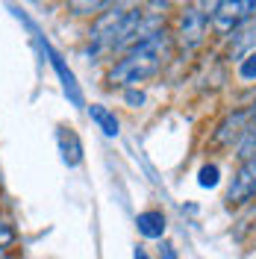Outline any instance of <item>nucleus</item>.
<instances>
[{"instance_id": "1", "label": "nucleus", "mask_w": 256, "mask_h": 259, "mask_svg": "<svg viewBox=\"0 0 256 259\" xmlns=\"http://www.w3.org/2000/svg\"><path fill=\"white\" fill-rule=\"evenodd\" d=\"M171 50H174V35H171V30L165 27V30L147 35L144 41L133 45V48L109 68L106 80L112 82V85H121V89L139 85L142 80L153 77L162 65H165V59L171 56Z\"/></svg>"}, {"instance_id": "2", "label": "nucleus", "mask_w": 256, "mask_h": 259, "mask_svg": "<svg viewBox=\"0 0 256 259\" xmlns=\"http://www.w3.org/2000/svg\"><path fill=\"white\" fill-rule=\"evenodd\" d=\"M171 35H174V48L180 53L197 50L209 35V6H200V3L183 6L180 15H177V24L171 30Z\"/></svg>"}, {"instance_id": "3", "label": "nucleus", "mask_w": 256, "mask_h": 259, "mask_svg": "<svg viewBox=\"0 0 256 259\" xmlns=\"http://www.w3.org/2000/svg\"><path fill=\"white\" fill-rule=\"evenodd\" d=\"M209 6V30L218 35H233L250 18H256V0H218Z\"/></svg>"}, {"instance_id": "4", "label": "nucleus", "mask_w": 256, "mask_h": 259, "mask_svg": "<svg viewBox=\"0 0 256 259\" xmlns=\"http://www.w3.org/2000/svg\"><path fill=\"white\" fill-rule=\"evenodd\" d=\"M124 15H127V6H109L103 15L95 18V24H92V32H89V48H86V53L92 56V59H97V56H103V53H112V38L115 32H118V27H121V21H124Z\"/></svg>"}, {"instance_id": "5", "label": "nucleus", "mask_w": 256, "mask_h": 259, "mask_svg": "<svg viewBox=\"0 0 256 259\" xmlns=\"http://www.w3.org/2000/svg\"><path fill=\"white\" fill-rule=\"evenodd\" d=\"M256 197V153H250L247 159H241L236 168V174L227 186V203L230 206H244Z\"/></svg>"}, {"instance_id": "6", "label": "nucleus", "mask_w": 256, "mask_h": 259, "mask_svg": "<svg viewBox=\"0 0 256 259\" xmlns=\"http://www.w3.org/2000/svg\"><path fill=\"white\" fill-rule=\"evenodd\" d=\"M253 124V118H250V112H247V106H241V109H236V112H230L218 124V130H215V136H212V145L215 147H236L241 142V136L247 133V127Z\"/></svg>"}, {"instance_id": "7", "label": "nucleus", "mask_w": 256, "mask_h": 259, "mask_svg": "<svg viewBox=\"0 0 256 259\" xmlns=\"http://www.w3.org/2000/svg\"><path fill=\"white\" fill-rule=\"evenodd\" d=\"M256 50V18H250L241 30H236L230 35V45H227V53H230V59H239V56H250Z\"/></svg>"}, {"instance_id": "8", "label": "nucleus", "mask_w": 256, "mask_h": 259, "mask_svg": "<svg viewBox=\"0 0 256 259\" xmlns=\"http://www.w3.org/2000/svg\"><path fill=\"white\" fill-rule=\"evenodd\" d=\"M109 6H112V3H103V0H92V3H89V0H82V3L74 0V3H68V9H71L74 15H103Z\"/></svg>"}, {"instance_id": "9", "label": "nucleus", "mask_w": 256, "mask_h": 259, "mask_svg": "<svg viewBox=\"0 0 256 259\" xmlns=\"http://www.w3.org/2000/svg\"><path fill=\"white\" fill-rule=\"evenodd\" d=\"M162 227H165V218H162L159 212H144V215H139V230H142L144 236H159Z\"/></svg>"}, {"instance_id": "10", "label": "nucleus", "mask_w": 256, "mask_h": 259, "mask_svg": "<svg viewBox=\"0 0 256 259\" xmlns=\"http://www.w3.org/2000/svg\"><path fill=\"white\" fill-rule=\"evenodd\" d=\"M92 118H95L97 124L103 127V133H109V136H115V133H118V121H115L112 115L106 112V109H100V106H92Z\"/></svg>"}, {"instance_id": "11", "label": "nucleus", "mask_w": 256, "mask_h": 259, "mask_svg": "<svg viewBox=\"0 0 256 259\" xmlns=\"http://www.w3.org/2000/svg\"><path fill=\"white\" fill-rule=\"evenodd\" d=\"M12 242H15V230L6 224V221H0V250H3V247H9Z\"/></svg>"}, {"instance_id": "12", "label": "nucleus", "mask_w": 256, "mask_h": 259, "mask_svg": "<svg viewBox=\"0 0 256 259\" xmlns=\"http://www.w3.org/2000/svg\"><path fill=\"white\" fill-rule=\"evenodd\" d=\"M162 259H177V256H174V250H171V247H168V244H165V247H162Z\"/></svg>"}]
</instances>
